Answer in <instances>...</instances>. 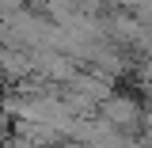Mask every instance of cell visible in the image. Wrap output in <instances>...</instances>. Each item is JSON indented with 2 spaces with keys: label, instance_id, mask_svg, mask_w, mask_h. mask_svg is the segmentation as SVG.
<instances>
[{
  "label": "cell",
  "instance_id": "obj_2",
  "mask_svg": "<svg viewBox=\"0 0 152 148\" xmlns=\"http://www.w3.org/2000/svg\"><path fill=\"white\" fill-rule=\"evenodd\" d=\"M34 4H42V0H34Z\"/></svg>",
  "mask_w": 152,
  "mask_h": 148
},
{
  "label": "cell",
  "instance_id": "obj_1",
  "mask_svg": "<svg viewBox=\"0 0 152 148\" xmlns=\"http://www.w3.org/2000/svg\"><path fill=\"white\" fill-rule=\"evenodd\" d=\"M99 114H103L107 122H114L118 129H126V133H133L137 125H145V106H141L133 95H118L114 91L110 99L99 103ZM133 137H141V133H133Z\"/></svg>",
  "mask_w": 152,
  "mask_h": 148
}]
</instances>
